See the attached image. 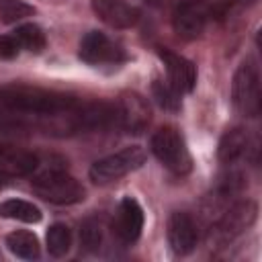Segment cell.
<instances>
[{"mask_svg":"<svg viewBox=\"0 0 262 262\" xmlns=\"http://www.w3.org/2000/svg\"><path fill=\"white\" fill-rule=\"evenodd\" d=\"M0 104L10 113L35 115V117H59L63 113L74 111L80 100L72 94L31 86V84H4L0 88Z\"/></svg>","mask_w":262,"mask_h":262,"instance_id":"obj_1","label":"cell"},{"mask_svg":"<svg viewBox=\"0 0 262 262\" xmlns=\"http://www.w3.org/2000/svg\"><path fill=\"white\" fill-rule=\"evenodd\" d=\"M149 147H151V154L158 158V162L164 168H168L170 172L184 176L192 170L190 151L186 147L182 133L176 127L164 125L158 131H154V135L149 139Z\"/></svg>","mask_w":262,"mask_h":262,"instance_id":"obj_2","label":"cell"},{"mask_svg":"<svg viewBox=\"0 0 262 262\" xmlns=\"http://www.w3.org/2000/svg\"><path fill=\"white\" fill-rule=\"evenodd\" d=\"M260 72L254 59H244L235 74H233V82H231V100L233 106L239 115L254 119L260 115V106H262V98H260Z\"/></svg>","mask_w":262,"mask_h":262,"instance_id":"obj_3","label":"cell"},{"mask_svg":"<svg viewBox=\"0 0 262 262\" xmlns=\"http://www.w3.org/2000/svg\"><path fill=\"white\" fill-rule=\"evenodd\" d=\"M31 182H33V190L41 199H45L53 205H76L86 199L84 186L74 176L66 174L59 168L45 170V172L37 174Z\"/></svg>","mask_w":262,"mask_h":262,"instance_id":"obj_4","label":"cell"},{"mask_svg":"<svg viewBox=\"0 0 262 262\" xmlns=\"http://www.w3.org/2000/svg\"><path fill=\"white\" fill-rule=\"evenodd\" d=\"M145 164V151L139 145H127L115 154H108L100 160H96L90 166V180L96 184H108L115 182L129 172L141 168Z\"/></svg>","mask_w":262,"mask_h":262,"instance_id":"obj_5","label":"cell"},{"mask_svg":"<svg viewBox=\"0 0 262 262\" xmlns=\"http://www.w3.org/2000/svg\"><path fill=\"white\" fill-rule=\"evenodd\" d=\"M211 16V6L207 0H176L172 6V29L178 37L192 41L201 37Z\"/></svg>","mask_w":262,"mask_h":262,"instance_id":"obj_6","label":"cell"},{"mask_svg":"<svg viewBox=\"0 0 262 262\" xmlns=\"http://www.w3.org/2000/svg\"><path fill=\"white\" fill-rule=\"evenodd\" d=\"M256 217H258V205L254 201H250V199L237 201L221 213V217L217 219V223L211 229V235L221 244L231 242L233 237H237L239 233L250 229L254 225Z\"/></svg>","mask_w":262,"mask_h":262,"instance_id":"obj_7","label":"cell"},{"mask_svg":"<svg viewBox=\"0 0 262 262\" xmlns=\"http://www.w3.org/2000/svg\"><path fill=\"white\" fill-rule=\"evenodd\" d=\"M78 55L82 61L90 66H102V63H121L125 61V51L119 43L111 41L100 31H90L82 37Z\"/></svg>","mask_w":262,"mask_h":262,"instance_id":"obj_8","label":"cell"},{"mask_svg":"<svg viewBox=\"0 0 262 262\" xmlns=\"http://www.w3.org/2000/svg\"><path fill=\"white\" fill-rule=\"evenodd\" d=\"M115 104H117V127L133 135H139L147 129L151 121V111L143 96H139L137 92H125Z\"/></svg>","mask_w":262,"mask_h":262,"instance_id":"obj_9","label":"cell"},{"mask_svg":"<svg viewBox=\"0 0 262 262\" xmlns=\"http://www.w3.org/2000/svg\"><path fill=\"white\" fill-rule=\"evenodd\" d=\"M166 235H168L170 250L176 256H186L199 244V227H196V221L188 213H184V211H174L170 215V219H168Z\"/></svg>","mask_w":262,"mask_h":262,"instance_id":"obj_10","label":"cell"},{"mask_svg":"<svg viewBox=\"0 0 262 262\" xmlns=\"http://www.w3.org/2000/svg\"><path fill=\"white\" fill-rule=\"evenodd\" d=\"M158 55L164 61V68L168 74V84L178 94L190 92L196 84V66L190 59H186V57H182V55H178L166 47H160Z\"/></svg>","mask_w":262,"mask_h":262,"instance_id":"obj_11","label":"cell"},{"mask_svg":"<svg viewBox=\"0 0 262 262\" xmlns=\"http://www.w3.org/2000/svg\"><path fill=\"white\" fill-rule=\"evenodd\" d=\"M141 229H143V209L135 199L125 196L117 207L113 231L121 242L133 244L141 235Z\"/></svg>","mask_w":262,"mask_h":262,"instance_id":"obj_12","label":"cell"},{"mask_svg":"<svg viewBox=\"0 0 262 262\" xmlns=\"http://www.w3.org/2000/svg\"><path fill=\"white\" fill-rule=\"evenodd\" d=\"M92 10L113 29H131L141 18V10L125 0H92Z\"/></svg>","mask_w":262,"mask_h":262,"instance_id":"obj_13","label":"cell"},{"mask_svg":"<svg viewBox=\"0 0 262 262\" xmlns=\"http://www.w3.org/2000/svg\"><path fill=\"white\" fill-rule=\"evenodd\" d=\"M39 166V158L33 151L12 147V145H0V176L6 178H20L31 176Z\"/></svg>","mask_w":262,"mask_h":262,"instance_id":"obj_14","label":"cell"},{"mask_svg":"<svg viewBox=\"0 0 262 262\" xmlns=\"http://www.w3.org/2000/svg\"><path fill=\"white\" fill-rule=\"evenodd\" d=\"M248 151H250V137H248V131L246 129L233 127V129H227L221 135L219 147H217V156H219V162L221 164L233 166Z\"/></svg>","mask_w":262,"mask_h":262,"instance_id":"obj_15","label":"cell"},{"mask_svg":"<svg viewBox=\"0 0 262 262\" xmlns=\"http://www.w3.org/2000/svg\"><path fill=\"white\" fill-rule=\"evenodd\" d=\"M6 248L23 260H37L41 254V246H39L37 235L31 231H25V229H16V231L8 233L6 235Z\"/></svg>","mask_w":262,"mask_h":262,"instance_id":"obj_16","label":"cell"},{"mask_svg":"<svg viewBox=\"0 0 262 262\" xmlns=\"http://www.w3.org/2000/svg\"><path fill=\"white\" fill-rule=\"evenodd\" d=\"M0 217L25 221V223H39L41 209L23 199H6L4 203H0Z\"/></svg>","mask_w":262,"mask_h":262,"instance_id":"obj_17","label":"cell"},{"mask_svg":"<svg viewBox=\"0 0 262 262\" xmlns=\"http://www.w3.org/2000/svg\"><path fill=\"white\" fill-rule=\"evenodd\" d=\"M45 242H47V252L53 258H61L72 248V231H70V227L66 223H53L47 229Z\"/></svg>","mask_w":262,"mask_h":262,"instance_id":"obj_18","label":"cell"},{"mask_svg":"<svg viewBox=\"0 0 262 262\" xmlns=\"http://www.w3.org/2000/svg\"><path fill=\"white\" fill-rule=\"evenodd\" d=\"M14 37L18 39L20 49H27V51H31V53L43 51V49H45V43H47L43 29H41L39 25H35V23H25V25L16 27Z\"/></svg>","mask_w":262,"mask_h":262,"instance_id":"obj_19","label":"cell"},{"mask_svg":"<svg viewBox=\"0 0 262 262\" xmlns=\"http://www.w3.org/2000/svg\"><path fill=\"white\" fill-rule=\"evenodd\" d=\"M104 242V225L98 217H88L80 225V244L86 252H98Z\"/></svg>","mask_w":262,"mask_h":262,"instance_id":"obj_20","label":"cell"},{"mask_svg":"<svg viewBox=\"0 0 262 262\" xmlns=\"http://www.w3.org/2000/svg\"><path fill=\"white\" fill-rule=\"evenodd\" d=\"M35 8L25 0H0V20L2 23H16L25 16H31Z\"/></svg>","mask_w":262,"mask_h":262,"instance_id":"obj_21","label":"cell"},{"mask_svg":"<svg viewBox=\"0 0 262 262\" xmlns=\"http://www.w3.org/2000/svg\"><path fill=\"white\" fill-rule=\"evenodd\" d=\"M154 96L160 102V106L166 111H178L180 108V94L168 82L154 80Z\"/></svg>","mask_w":262,"mask_h":262,"instance_id":"obj_22","label":"cell"},{"mask_svg":"<svg viewBox=\"0 0 262 262\" xmlns=\"http://www.w3.org/2000/svg\"><path fill=\"white\" fill-rule=\"evenodd\" d=\"M20 53V43L14 33L0 35V59H14Z\"/></svg>","mask_w":262,"mask_h":262,"instance_id":"obj_23","label":"cell"},{"mask_svg":"<svg viewBox=\"0 0 262 262\" xmlns=\"http://www.w3.org/2000/svg\"><path fill=\"white\" fill-rule=\"evenodd\" d=\"M151 2H154V4H156V2H162V0H151Z\"/></svg>","mask_w":262,"mask_h":262,"instance_id":"obj_24","label":"cell"}]
</instances>
